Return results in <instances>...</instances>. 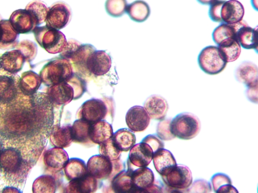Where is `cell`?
Instances as JSON below:
<instances>
[{"label": "cell", "mask_w": 258, "mask_h": 193, "mask_svg": "<svg viewBox=\"0 0 258 193\" xmlns=\"http://www.w3.org/2000/svg\"><path fill=\"white\" fill-rule=\"evenodd\" d=\"M5 122L9 133L16 136L29 135L38 129L32 110L21 105L11 107L6 114Z\"/></svg>", "instance_id": "cell-1"}, {"label": "cell", "mask_w": 258, "mask_h": 193, "mask_svg": "<svg viewBox=\"0 0 258 193\" xmlns=\"http://www.w3.org/2000/svg\"><path fill=\"white\" fill-rule=\"evenodd\" d=\"M74 74L70 61L61 57L55 58L46 64L40 72L41 81L48 86L68 82Z\"/></svg>", "instance_id": "cell-2"}, {"label": "cell", "mask_w": 258, "mask_h": 193, "mask_svg": "<svg viewBox=\"0 0 258 193\" xmlns=\"http://www.w3.org/2000/svg\"><path fill=\"white\" fill-rule=\"evenodd\" d=\"M31 103L32 111L38 130H50L54 123V110L53 104L47 94H34Z\"/></svg>", "instance_id": "cell-3"}, {"label": "cell", "mask_w": 258, "mask_h": 193, "mask_svg": "<svg viewBox=\"0 0 258 193\" xmlns=\"http://www.w3.org/2000/svg\"><path fill=\"white\" fill-rule=\"evenodd\" d=\"M201 130L199 118L191 113H183L171 120L170 130L176 138L189 140L196 138Z\"/></svg>", "instance_id": "cell-4"}, {"label": "cell", "mask_w": 258, "mask_h": 193, "mask_svg": "<svg viewBox=\"0 0 258 193\" xmlns=\"http://www.w3.org/2000/svg\"><path fill=\"white\" fill-rule=\"evenodd\" d=\"M90 44H81L75 39H70L59 55L60 57L70 61L73 66L78 71L88 72L86 63L90 55L96 51Z\"/></svg>", "instance_id": "cell-5"}, {"label": "cell", "mask_w": 258, "mask_h": 193, "mask_svg": "<svg viewBox=\"0 0 258 193\" xmlns=\"http://www.w3.org/2000/svg\"><path fill=\"white\" fill-rule=\"evenodd\" d=\"M39 45L50 54L61 53L67 44L66 36L59 30L47 26L34 30Z\"/></svg>", "instance_id": "cell-6"}, {"label": "cell", "mask_w": 258, "mask_h": 193, "mask_svg": "<svg viewBox=\"0 0 258 193\" xmlns=\"http://www.w3.org/2000/svg\"><path fill=\"white\" fill-rule=\"evenodd\" d=\"M198 63L200 68L205 73L215 75L222 72L227 62L222 57L218 47L210 46L205 48L200 53Z\"/></svg>", "instance_id": "cell-7"}, {"label": "cell", "mask_w": 258, "mask_h": 193, "mask_svg": "<svg viewBox=\"0 0 258 193\" xmlns=\"http://www.w3.org/2000/svg\"><path fill=\"white\" fill-rule=\"evenodd\" d=\"M162 179L168 188L174 189L186 190L192 183L190 169L182 164H177Z\"/></svg>", "instance_id": "cell-8"}, {"label": "cell", "mask_w": 258, "mask_h": 193, "mask_svg": "<svg viewBox=\"0 0 258 193\" xmlns=\"http://www.w3.org/2000/svg\"><path fill=\"white\" fill-rule=\"evenodd\" d=\"M72 10L63 2L54 4L48 10L45 22L46 26L57 30L66 28L70 22Z\"/></svg>", "instance_id": "cell-9"}, {"label": "cell", "mask_w": 258, "mask_h": 193, "mask_svg": "<svg viewBox=\"0 0 258 193\" xmlns=\"http://www.w3.org/2000/svg\"><path fill=\"white\" fill-rule=\"evenodd\" d=\"M107 113V107L103 101L93 99L85 102L82 106L79 117L91 124L104 119Z\"/></svg>", "instance_id": "cell-10"}, {"label": "cell", "mask_w": 258, "mask_h": 193, "mask_svg": "<svg viewBox=\"0 0 258 193\" xmlns=\"http://www.w3.org/2000/svg\"><path fill=\"white\" fill-rule=\"evenodd\" d=\"M233 27L236 39L240 46L245 49H253L257 52L258 32L257 28L249 27L245 21L231 25Z\"/></svg>", "instance_id": "cell-11"}, {"label": "cell", "mask_w": 258, "mask_h": 193, "mask_svg": "<svg viewBox=\"0 0 258 193\" xmlns=\"http://www.w3.org/2000/svg\"><path fill=\"white\" fill-rule=\"evenodd\" d=\"M111 66V58L104 51L96 50L90 55L86 63L88 72L97 76L109 72Z\"/></svg>", "instance_id": "cell-12"}, {"label": "cell", "mask_w": 258, "mask_h": 193, "mask_svg": "<svg viewBox=\"0 0 258 193\" xmlns=\"http://www.w3.org/2000/svg\"><path fill=\"white\" fill-rule=\"evenodd\" d=\"M127 126L134 132H142L149 125L150 118L144 107L136 106L129 110L126 115Z\"/></svg>", "instance_id": "cell-13"}, {"label": "cell", "mask_w": 258, "mask_h": 193, "mask_svg": "<svg viewBox=\"0 0 258 193\" xmlns=\"http://www.w3.org/2000/svg\"><path fill=\"white\" fill-rule=\"evenodd\" d=\"M88 173L96 179H104L110 177L113 170L111 160L101 155L93 156L87 164Z\"/></svg>", "instance_id": "cell-14"}, {"label": "cell", "mask_w": 258, "mask_h": 193, "mask_svg": "<svg viewBox=\"0 0 258 193\" xmlns=\"http://www.w3.org/2000/svg\"><path fill=\"white\" fill-rule=\"evenodd\" d=\"M10 22L17 33H27L37 26L32 15L27 9L19 10L14 12L10 18Z\"/></svg>", "instance_id": "cell-15"}, {"label": "cell", "mask_w": 258, "mask_h": 193, "mask_svg": "<svg viewBox=\"0 0 258 193\" xmlns=\"http://www.w3.org/2000/svg\"><path fill=\"white\" fill-rule=\"evenodd\" d=\"M244 14V8L237 0L225 1L221 11L223 24L227 25H233L240 22L243 20Z\"/></svg>", "instance_id": "cell-16"}, {"label": "cell", "mask_w": 258, "mask_h": 193, "mask_svg": "<svg viewBox=\"0 0 258 193\" xmlns=\"http://www.w3.org/2000/svg\"><path fill=\"white\" fill-rule=\"evenodd\" d=\"M47 95L53 104L64 105L74 99V90L68 83L63 82L51 85L47 91Z\"/></svg>", "instance_id": "cell-17"}, {"label": "cell", "mask_w": 258, "mask_h": 193, "mask_svg": "<svg viewBox=\"0 0 258 193\" xmlns=\"http://www.w3.org/2000/svg\"><path fill=\"white\" fill-rule=\"evenodd\" d=\"M144 109L150 118L162 121L167 115L169 106L167 101L163 97L158 95H153L145 101Z\"/></svg>", "instance_id": "cell-18"}, {"label": "cell", "mask_w": 258, "mask_h": 193, "mask_svg": "<svg viewBox=\"0 0 258 193\" xmlns=\"http://www.w3.org/2000/svg\"><path fill=\"white\" fill-rule=\"evenodd\" d=\"M154 154L152 147L142 142L135 145L131 149L128 159L136 166L147 167L152 161Z\"/></svg>", "instance_id": "cell-19"}, {"label": "cell", "mask_w": 258, "mask_h": 193, "mask_svg": "<svg viewBox=\"0 0 258 193\" xmlns=\"http://www.w3.org/2000/svg\"><path fill=\"white\" fill-rule=\"evenodd\" d=\"M22 157L18 150L10 148L0 153V167L8 173L16 172L22 165Z\"/></svg>", "instance_id": "cell-20"}, {"label": "cell", "mask_w": 258, "mask_h": 193, "mask_svg": "<svg viewBox=\"0 0 258 193\" xmlns=\"http://www.w3.org/2000/svg\"><path fill=\"white\" fill-rule=\"evenodd\" d=\"M153 159L155 167L161 176L167 174L177 165L173 154L164 148L160 149L155 152Z\"/></svg>", "instance_id": "cell-21"}, {"label": "cell", "mask_w": 258, "mask_h": 193, "mask_svg": "<svg viewBox=\"0 0 258 193\" xmlns=\"http://www.w3.org/2000/svg\"><path fill=\"white\" fill-rule=\"evenodd\" d=\"M257 67L249 61L243 62L236 68L235 77L236 80L246 85V87L257 83Z\"/></svg>", "instance_id": "cell-22"}, {"label": "cell", "mask_w": 258, "mask_h": 193, "mask_svg": "<svg viewBox=\"0 0 258 193\" xmlns=\"http://www.w3.org/2000/svg\"><path fill=\"white\" fill-rule=\"evenodd\" d=\"M69 160L67 152L62 148L55 147L48 150L44 157L45 164L57 172L64 168Z\"/></svg>", "instance_id": "cell-23"}, {"label": "cell", "mask_w": 258, "mask_h": 193, "mask_svg": "<svg viewBox=\"0 0 258 193\" xmlns=\"http://www.w3.org/2000/svg\"><path fill=\"white\" fill-rule=\"evenodd\" d=\"M96 178L89 173L79 178L70 181L66 186V192L90 193L97 189Z\"/></svg>", "instance_id": "cell-24"}, {"label": "cell", "mask_w": 258, "mask_h": 193, "mask_svg": "<svg viewBox=\"0 0 258 193\" xmlns=\"http://www.w3.org/2000/svg\"><path fill=\"white\" fill-rule=\"evenodd\" d=\"M25 61V56L20 51L8 52L0 57V67L6 71L15 73L22 69Z\"/></svg>", "instance_id": "cell-25"}, {"label": "cell", "mask_w": 258, "mask_h": 193, "mask_svg": "<svg viewBox=\"0 0 258 193\" xmlns=\"http://www.w3.org/2000/svg\"><path fill=\"white\" fill-rule=\"evenodd\" d=\"M132 179L138 192H145L155 181L153 171L146 167H142L133 171Z\"/></svg>", "instance_id": "cell-26"}, {"label": "cell", "mask_w": 258, "mask_h": 193, "mask_svg": "<svg viewBox=\"0 0 258 193\" xmlns=\"http://www.w3.org/2000/svg\"><path fill=\"white\" fill-rule=\"evenodd\" d=\"M113 135L112 126L105 121H100L91 125L89 136L91 141L100 144L112 138Z\"/></svg>", "instance_id": "cell-27"}, {"label": "cell", "mask_w": 258, "mask_h": 193, "mask_svg": "<svg viewBox=\"0 0 258 193\" xmlns=\"http://www.w3.org/2000/svg\"><path fill=\"white\" fill-rule=\"evenodd\" d=\"M50 141L56 147H69L73 142L72 126L68 125L53 127L51 130Z\"/></svg>", "instance_id": "cell-28"}, {"label": "cell", "mask_w": 258, "mask_h": 193, "mask_svg": "<svg viewBox=\"0 0 258 193\" xmlns=\"http://www.w3.org/2000/svg\"><path fill=\"white\" fill-rule=\"evenodd\" d=\"M218 48L222 57L227 63L237 60L241 53V46L235 38L223 41L218 46Z\"/></svg>", "instance_id": "cell-29"}, {"label": "cell", "mask_w": 258, "mask_h": 193, "mask_svg": "<svg viewBox=\"0 0 258 193\" xmlns=\"http://www.w3.org/2000/svg\"><path fill=\"white\" fill-rule=\"evenodd\" d=\"M126 12L135 22H144L150 16L151 10L148 4L143 0H137L127 6Z\"/></svg>", "instance_id": "cell-30"}, {"label": "cell", "mask_w": 258, "mask_h": 193, "mask_svg": "<svg viewBox=\"0 0 258 193\" xmlns=\"http://www.w3.org/2000/svg\"><path fill=\"white\" fill-rule=\"evenodd\" d=\"M40 77L32 71L24 73L19 82L20 88L27 95H33L40 87Z\"/></svg>", "instance_id": "cell-31"}, {"label": "cell", "mask_w": 258, "mask_h": 193, "mask_svg": "<svg viewBox=\"0 0 258 193\" xmlns=\"http://www.w3.org/2000/svg\"><path fill=\"white\" fill-rule=\"evenodd\" d=\"M114 143L121 152H128L136 144V137L134 133L127 129H121L112 137Z\"/></svg>", "instance_id": "cell-32"}, {"label": "cell", "mask_w": 258, "mask_h": 193, "mask_svg": "<svg viewBox=\"0 0 258 193\" xmlns=\"http://www.w3.org/2000/svg\"><path fill=\"white\" fill-rule=\"evenodd\" d=\"M112 188L116 192H138L133 184L132 173L123 171L118 174L112 183Z\"/></svg>", "instance_id": "cell-33"}, {"label": "cell", "mask_w": 258, "mask_h": 193, "mask_svg": "<svg viewBox=\"0 0 258 193\" xmlns=\"http://www.w3.org/2000/svg\"><path fill=\"white\" fill-rule=\"evenodd\" d=\"M64 170L67 178L70 181L79 178L89 173L85 162L77 158L69 160Z\"/></svg>", "instance_id": "cell-34"}, {"label": "cell", "mask_w": 258, "mask_h": 193, "mask_svg": "<svg viewBox=\"0 0 258 193\" xmlns=\"http://www.w3.org/2000/svg\"><path fill=\"white\" fill-rule=\"evenodd\" d=\"M17 88L14 79L7 76H0V102L8 103L17 95Z\"/></svg>", "instance_id": "cell-35"}, {"label": "cell", "mask_w": 258, "mask_h": 193, "mask_svg": "<svg viewBox=\"0 0 258 193\" xmlns=\"http://www.w3.org/2000/svg\"><path fill=\"white\" fill-rule=\"evenodd\" d=\"M211 181L214 191L216 192H238V190L232 185L230 178L226 174H214L212 177Z\"/></svg>", "instance_id": "cell-36"}, {"label": "cell", "mask_w": 258, "mask_h": 193, "mask_svg": "<svg viewBox=\"0 0 258 193\" xmlns=\"http://www.w3.org/2000/svg\"><path fill=\"white\" fill-rule=\"evenodd\" d=\"M91 124L83 119L76 121L72 126L73 141L80 143H88L90 141L89 132Z\"/></svg>", "instance_id": "cell-37"}, {"label": "cell", "mask_w": 258, "mask_h": 193, "mask_svg": "<svg viewBox=\"0 0 258 193\" xmlns=\"http://www.w3.org/2000/svg\"><path fill=\"white\" fill-rule=\"evenodd\" d=\"M56 187V182L53 177L44 175L35 181L33 189L34 192H55Z\"/></svg>", "instance_id": "cell-38"}, {"label": "cell", "mask_w": 258, "mask_h": 193, "mask_svg": "<svg viewBox=\"0 0 258 193\" xmlns=\"http://www.w3.org/2000/svg\"><path fill=\"white\" fill-rule=\"evenodd\" d=\"M232 38H236L235 31L231 25L221 24L214 29L212 33L213 40L218 46L223 41Z\"/></svg>", "instance_id": "cell-39"}, {"label": "cell", "mask_w": 258, "mask_h": 193, "mask_svg": "<svg viewBox=\"0 0 258 193\" xmlns=\"http://www.w3.org/2000/svg\"><path fill=\"white\" fill-rule=\"evenodd\" d=\"M100 152L101 156L111 161L118 159L121 153L112 138L100 144Z\"/></svg>", "instance_id": "cell-40"}, {"label": "cell", "mask_w": 258, "mask_h": 193, "mask_svg": "<svg viewBox=\"0 0 258 193\" xmlns=\"http://www.w3.org/2000/svg\"><path fill=\"white\" fill-rule=\"evenodd\" d=\"M27 10L32 15L37 26L45 22L49 9L44 4L40 2H34L29 5Z\"/></svg>", "instance_id": "cell-41"}, {"label": "cell", "mask_w": 258, "mask_h": 193, "mask_svg": "<svg viewBox=\"0 0 258 193\" xmlns=\"http://www.w3.org/2000/svg\"><path fill=\"white\" fill-rule=\"evenodd\" d=\"M126 0H106L105 8L107 14L113 17H120L126 12Z\"/></svg>", "instance_id": "cell-42"}, {"label": "cell", "mask_w": 258, "mask_h": 193, "mask_svg": "<svg viewBox=\"0 0 258 193\" xmlns=\"http://www.w3.org/2000/svg\"><path fill=\"white\" fill-rule=\"evenodd\" d=\"M171 122V119H164L161 121L157 125V136L162 140L168 141L176 138L170 130Z\"/></svg>", "instance_id": "cell-43"}, {"label": "cell", "mask_w": 258, "mask_h": 193, "mask_svg": "<svg viewBox=\"0 0 258 193\" xmlns=\"http://www.w3.org/2000/svg\"><path fill=\"white\" fill-rule=\"evenodd\" d=\"M74 90V99L80 98L87 90V84L83 78L74 73L71 79L68 81Z\"/></svg>", "instance_id": "cell-44"}, {"label": "cell", "mask_w": 258, "mask_h": 193, "mask_svg": "<svg viewBox=\"0 0 258 193\" xmlns=\"http://www.w3.org/2000/svg\"><path fill=\"white\" fill-rule=\"evenodd\" d=\"M3 30V38L2 41L5 44H8L15 40L17 33L12 27L10 21L3 20L0 23Z\"/></svg>", "instance_id": "cell-45"}, {"label": "cell", "mask_w": 258, "mask_h": 193, "mask_svg": "<svg viewBox=\"0 0 258 193\" xmlns=\"http://www.w3.org/2000/svg\"><path fill=\"white\" fill-rule=\"evenodd\" d=\"M225 0H217L210 5L209 16L211 20L215 23L223 24L221 17V11Z\"/></svg>", "instance_id": "cell-46"}, {"label": "cell", "mask_w": 258, "mask_h": 193, "mask_svg": "<svg viewBox=\"0 0 258 193\" xmlns=\"http://www.w3.org/2000/svg\"><path fill=\"white\" fill-rule=\"evenodd\" d=\"M188 192H211L212 186L211 183L204 179H198L195 181L186 189Z\"/></svg>", "instance_id": "cell-47"}, {"label": "cell", "mask_w": 258, "mask_h": 193, "mask_svg": "<svg viewBox=\"0 0 258 193\" xmlns=\"http://www.w3.org/2000/svg\"><path fill=\"white\" fill-rule=\"evenodd\" d=\"M143 142L148 144L153 150L154 153L159 149L164 148V143L158 136L150 135L143 140Z\"/></svg>", "instance_id": "cell-48"}, {"label": "cell", "mask_w": 258, "mask_h": 193, "mask_svg": "<svg viewBox=\"0 0 258 193\" xmlns=\"http://www.w3.org/2000/svg\"><path fill=\"white\" fill-rule=\"evenodd\" d=\"M245 94L248 100L254 104L257 103V83L247 87Z\"/></svg>", "instance_id": "cell-49"}, {"label": "cell", "mask_w": 258, "mask_h": 193, "mask_svg": "<svg viewBox=\"0 0 258 193\" xmlns=\"http://www.w3.org/2000/svg\"><path fill=\"white\" fill-rule=\"evenodd\" d=\"M197 1L201 5L207 6V5H211L215 2H216L217 0H197Z\"/></svg>", "instance_id": "cell-50"}, {"label": "cell", "mask_w": 258, "mask_h": 193, "mask_svg": "<svg viewBox=\"0 0 258 193\" xmlns=\"http://www.w3.org/2000/svg\"><path fill=\"white\" fill-rule=\"evenodd\" d=\"M251 3L253 8L257 11V0H251Z\"/></svg>", "instance_id": "cell-51"}, {"label": "cell", "mask_w": 258, "mask_h": 193, "mask_svg": "<svg viewBox=\"0 0 258 193\" xmlns=\"http://www.w3.org/2000/svg\"><path fill=\"white\" fill-rule=\"evenodd\" d=\"M2 38H3V30H2V26H0V42L2 41Z\"/></svg>", "instance_id": "cell-52"}, {"label": "cell", "mask_w": 258, "mask_h": 193, "mask_svg": "<svg viewBox=\"0 0 258 193\" xmlns=\"http://www.w3.org/2000/svg\"><path fill=\"white\" fill-rule=\"evenodd\" d=\"M2 144L1 143V142H0V153H1L2 151Z\"/></svg>", "instance_id": "cell-53"}]
</instances>
